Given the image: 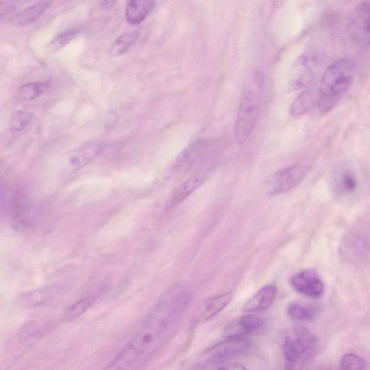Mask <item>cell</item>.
I'll use <instances>...</instances> for the list:
<instances>
[{
  "instance_id": "6da1fadb",
  "label": "cell",
  "mask_w": 370,
  "mask_h": 370,
  "mask_svg": "<svg viewBox=\"0 0 370 370\" xmlns=\"http://www.w3.org/2000/svg\"><path fill=\"white\" fill-rule=\"evenodd\" d=\"M190 294L176 287L168 291L129 342L110 362L115 370H132L151 356L170 335L185 311Z\"/></svg>"
},
{
  "instance_id": "7a4b0ae2",
  "label": "cell",
  "mask_w": 370,
  "mask_h": 370,
  "mask_svg": "<svg viewBox=\"0 0 370 370\" xmlns=\"http://www.w3.org/2000/svg\"><path fill=\"white\" fill-rule=\"evenodd\" d=\"M354 71V64L348 59H340L328 67L322 77L316 99L320 114H328L340 103L353 83Z\"/></svg>"
},
{
  "instance_id": "3957f363",
  "label": "cell",
  "mask_w": 370,
  "mask_h": 370,
  "mask_svg": "<svg viewBox=\"0 0 370 370\" xmlns=\"http://www.w3.org/2000/svg\"><path fill=\"white\" fill-rule=\"evenodd\" d=\"M262 88L263 79L259 73L253 74L244 87L234 131L241 144L248 139L256 124Z\"/></svg>"
},
{
  "instance_id": "277c9868",
  "label": "cell",
  "mask_w": 370,
  "mask_h": 370,
  "mask_svg": "<svg viewBox=\"0 0 370 370\" xmlns=\"http://www.w3.org/2000/svg\"><path fill=\"white\" fill-rule=\"evenodd\" d=\"M310 170V163L299 162L277 172L267 183L268 194L277 195L289 191L306 178Z\"/></svg>"
},
{
  "instance_id": "5b68a950",
  "label": "cell",
  "mask_w": 370,
  "mask_h": 370,
  "mask_svg": "<svg viewBox=\"0 0 370 370\" xmlns=\"http://www.w3.org/2000/svg\"><path fill=\"white\" fill-rule=\"evenodd\" d=\"M313 340L306 330H301L289 335L283 344V354L287 363V370H292L299 363L306 359L309 353Z\"/></svg>"
},
{
  "instance_id": "8992f818",
  "label": "cell",
  "mask_w": 370,
  "mask_h": 370,
  "mask_svg": "<svg viewBox=\"0 0 370 370\" xmlns=\"http://www.w3.org/2000/svg\"><path fill=\"white\" fill-rule=\"evenodd\" d=\"M349 30L354 42L360 47L370 45V4L362 3L354 11Z\"/></svg>"
},
{
  "instance_id": "52a82bcc",
  "label": "cell",
  "mask_w": 370,
  "mask_h": 370,
  "mask_svg": "<svg viewBox=\"0 0 370 370\" xmlns=\"http://www.w3.org/2000/svg\"><path fill=\"white\" fill-rule=\"evenodd\" d=\"M11 222L18 230L30 229L35 222V211L25 192H18L12 200Z\"/></svg>"
},
{
  "instance_id": "ba28073f",
  "label": "cell",
  "mask_w": 370,
  "mask_h": 370,
  "mask_svg": "<svg viewBox=\"0 0 370 370\" xmlns=\"http://www.w3.org/2000/svg\"><path fill=\"white\" fill-rule=\"evenodd\" d=\"M250 347V343L246 338L226 339L209 349L206 358L209 362H221L247 352Z\"/></svg>"
},
{
  "instance_id": "9c48e42d",
  "label": "cell",
  "mask_w": 370,
  "mask_h": 370,
  "mask_svg": "<svg viewBox=\"0 0 370 370\" xmlns=\"http://www.w3.org/2000/svg\"><path fill=\"white\" fill-rule=\"evenodd\" d=\"M290 282L295 291L309 297L318 298L324 293V284L313 269L295 274Z\"/></svg>"
},
{
  "instance_id": "30bf717a",
  "label": "cell",
  "mask_w": 370,
  "mask_h": 370,
  "mask_svg": "<svg viewBox=\"0 0 370 370\" xmlns=\"http://www.w3.org/2000/svg\"><path fill=\"white\" fill-rule=\"evenodd\" d=\"M263 325L262 320L252 314L242 316L229 323L225 328L226 339L246 338V336L259 331Z\"/></svg>"
},
{
  "instance_id": "8fae6325",
  "label": "cell",
  "mask_w": 370,
  "mask_h": 370,
  "mask_svg": "<svg viewBox=\"0 0 370 370\" xmlns=\"http://www.w3.org/2000/svg\"><path fill=\"white\" fill-rule=\"evenodd\" d=\"M332 186L336 195L341 197H347L357 192L359 183L355 173L352 170L342 168L335 172Z\"/></svg>"
},
{
  "instance_id": "7c38bea8",
  "label": "cell",
  "mask_w": 370,
  "mask_h": 370,
  "mask_svg": "<svg viewBox=\"0 0 370 370\" xmlns=\"http://www.w3.org/2000/svg\"><path fill=\"white\" fill-rule=\"evenodd\" d=\"M276 295L277 288L275 286H265L246 302L243 311L248 313L265 311L272 307Z\"/></svg>"
},
{
  "instance_id": "4fadbf2b",
  "label": "cell",
  "mask_w": 370,
  "mask_h": 370,
  "mask_svg": "<svg viewBox=\"0 0 370 370\" xmlns=\"http://www.w3.org/2000/svg\"><path fill=\"white\" fill-rule=\"evenodd\" d=\"M104 146V144L100 141H91L83 144L72 153L69 162L75 170H80L102 153Z\"/></svg>"
},
{
  "instance_id": "5bb4252c",
  "label": "cell",
  "mask_w": 370,
  "mask_h": 370,
  "mask_svg": "<svg viewBox=\"0 0 370 370\" xmlns=\"http://www.w3.org/2000/svg\"><path fill=\"white\" fill-rule=\"evenodd\" d=\"M344 250L351 259L360 260L368 258L370 254V239L363 233L352 234L346 241Z\"/></svg>"
},
{
  "instance_id": "9a60e30c",
  "label": "cell",
  "mask_w": 370,
  "mask_h": 370,
  "mask_svg": "<svg viewBox=\"0 0 370 370\" xmlns=\"http://www.w3.org/2000/svg\"><path fill=\"white\" fill-rule=\"evenodd\" d=\"M206 180V174L197 173L187 179L173 192L170 197V204L178 206L186 198L197 190Z\"/></svg>"
},
{
  "instance_id": "2e32d148",
  "label": "cell",
  "mask_w": 370,
  "mask_h": 370,
  "mask_svg": "<svg viewBox=\"0 0 370 370\" xmlns=\"http://www.w3.org/2000/svg\"><path fill=\"white\" fill-rule=\"evenodd\" d=\"M155 3L151 0H133L128 3L125 10L126 21L130 25L141 23L152 12Z\"/></svg>"
},
{
  "instance_id": "e0dca14e",
  "label": "cell",
  "mask_w": 370,
  "mask_h": 370,
  "mask_svg": "<svg viewBox=\"0 0 370 370\" xmlns=\"http://www.w3.org/2000/svg\"><path fill=\"white\" fill-rule=\"evenodd\" d=\"M202 143L195 144L185 150L173 167L174 174L182 173L190 169L203 155L205 147Z\"/></svg>"
},
{
  "instance_id": "ac0fdd59",
  "label": "cell",
  "mask_w": 370,
  "mask_h": 370,
  "mask_svg": "<svg viewBox=\"0 0 370 370\" xmlns=\"http://www.w3.org/2000/svg\"><path fill=\"white\" fill-rule=\"evenodd\" d=\"M232 293L226 292L208 299L204 305L202 315L205 320H209L224 311L232 299Z\"/></svg>"
},
{
  "instance_id": "d6986e66",
  "label": "cell",
  "mask_w": 370,
  "mask_h": 370,
  "mask_svg": "<svg viewBox=\"0 0 370 370\" xmlns=\"http://www.w3.org/2000/svg\"><path fill=\"white\" fill-rule=\"evenodd\" d=\"M50 4L51 2L42 1L28 7L18 16L17 23L21 26H26L35 22L45 13Z\"/></svg>"
},
{
  "instance_id": "ffe728a7",
  "label": "cell",
  "mask_w": 370,
  "mask_h": 370,
  "mask_svg": "<svg viewBox=\"0 0 370 370\" xmlns=\"http://www.w3.org/2000/svg\"><path fill=\"white\" fill-rule=\"evenodd\" d=\"M139 37V32H127L120 35L111 46L110 53L118 57L127 53Z\"/></svg>"
},
{
  "instance_id": "44dd1931",
  "label": "cell",
  "mask_w": 370,
  "mask_h": 370,
  "mask_svg": "<svg viewBox=\"0 0 370 370\" xmlns=\"http://www.w3.org/2000/svg\"><path fill=\"white\" fill-rule=\"evenodd\" d=\"M48 81L33 82L22 86L18 91V96L23 100H33L43 95L50 88Z\"/></svg>"
},
{
  "instance_id": "7402d4cb",
  "label": "cell",
  "mask_w": 370,
  "mask_h": 370,
  "mask_svg": "<svg viewBox=\"0 0 370 370\" xmlns=\"http://www.w3.org/2000/svg\"><path fill=\"white\" fill-rule=\"evenodd\" d=\"M288 313L292 319L296 321L310 322L316 317L318 310L312 306L292 303L288 308Z\"/></svg>"
},
{
  "instance_id": "603a6c76",
  "label": "cell",
  "mask_w": 370,
  "mask_h": 370,
  "mask_svg": "<svg viewBox=\"0 0 370 370\" xmlns=\"http://www.w3.org/2000/svg\"><path fill=\"white\" fill-rule=\"evenodd\" d=\"M314 93L311 90L306 91L298 96L291 107V113L294 116H300L307 113L315 102Z\"/></svg>"
},
{
  "instance_id": "cb8c5ba5",
  "label": "cell",
  "mask_w": 370,
  "mask_h": 370,
  "mask_svg": "<svg viewBox=\"0 0 370 370\" xmlns=\"http://www.w3.org/2000/svg\"><path fill=\"white\" fill-rule=\"evenodd\" d=\"M79 32L78 29H69L61 33L50 43L48 50L51 52L60 50L76 39L79 36Z\"/></svg>"
},
{
  "instance_id": "d4e9b609",
  "label": "cell",
  "mask_w": 370,
  "mask_h": 370,
  "mask_svg": "<svg viewBox=\"0 0 370 370\" xmlns=\"http://www.w3.org/2000/svg\"><path fill=\"white\" fill-rule=\"evenodd\" d=\"M33 117V114L29 111H17L11 117L9 122L10 129L14 132L21 131L30 125Z\"/></svg>"
},
{
  "instance_id": "484cf974",
  "label": "cell",
  "mask_w": 370,
  "mask_h": 370,
  "mask_svg": "<svg viewBox=\"0 0 370 370\" xmlns=\"http://www.w3.org/2000/svg\"><path fill=\"white\" fill-rule=\"evenodd\" d=\"M365 361L359 356L354 354H347L341 361L340 370H364Z\"/></svg>"
},
{
  "instance_id": "4316f807",
  "label": "cell",
  "mask_w": 370,
  "mask_h": 370,
  "mask_svg": "<svg viewBox=\"0 0 370 370\" xmlns=\"http://www.w3.org/2000/svg\"><path fill=\"white\" fill-rule=\"evenodd\" d=\"M96 300V296L94 295L86 297L74 304L69 311L71 317H78L85 312H86L93 304Z\"/></svg>"
},
{
  "instance_id": "83f0119b",
  "label": "cell",
  "mask_w": 370,
  "mask_h": 370,
  "mask_svg": "<svg viewBox=\"0 0 370 370\" xmlns=\"http://www.w3.org/2000/svg\"><path fill=\"white\" fill-rule=\"evenodd\" d=\"M214 370H248V369L243 364L231 363L219 366Z\"/></svg>"
},
{
  "instance_id": "f1b7e54d",
  "label": "cell",
  "mask_w": 370,
  "mask_h": 370,
  "mask_svg": "<svg viewBox=\"0 0 370 370\" xmlns=\"http://www.w3.org/2000/svg\"><path fill=\"white\" fill-rule=\"evenodd\" d=\"M16 8L15 6H13L12 4L10 3H2L1 4V16L2 18H4L5 16H8V15H11L15 11Z\"/></svg>"
},
{
  "instance_id": "f546056e",
  "label": "cell",
  "mask_w": 370,
  "mask_h": 370,
  "mask_svg": "<svg viewBox=\"0 0 370 370\" xmlns=\"http://www.w3.org/2000/svg\"><path fill=\"white\" fill-rule=\"evenodd\" d=\"M115 4V2H111V1L103 2V5L105 8H110V7H112Z\"/></svg>"
}]
</instances>
